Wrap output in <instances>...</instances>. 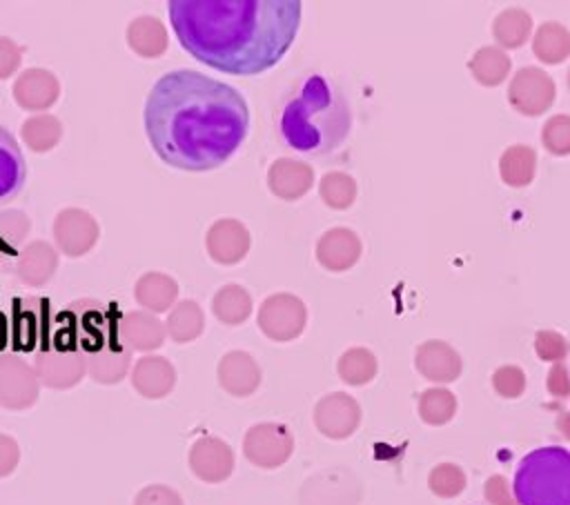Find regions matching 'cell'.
Wrapping results in <instances>:
<instances>
[{"label":"cell","instance_id":"6da1fadb","mask_svg":"<svg viewBox=\"0 0 570 505\" xmlns=\"http://www.w3.org/2000/svg\"><path fill=\"white\" fill-rule=\"evenodd\" d=\"M249 131L238 89L194 69L158 78L145 102V133L156 156L183 171H212L227 162Z\"/></svg>","mask_w":570,"mask_h":505},{"label":"cell","instance_id":"7a4b0ae2","mask_svg":"<svg viewBox=\"0 0 570 505\" xmlns=\"http://www.w3.org/2000/svg\"><path fill=\"white\" fill-rule=\"evenodd\" d=\"M167 11L180 47L232 76L272 69L301 24L298 0H171Z\"/></svg>","mask_w":570,"mask_h":505},{"label":"cell","instance_id":"3957f363","mask_svg":"<svg viewBox=\"0 0 570 505\" xmlns=\"http://www.w3.org/2000/svg\"><path fill=\"white\" fill-rule=\"evenodd\" d=\"M274 129L287 149L321 158L347 140L352 131V107L332 78L309 71L296 78L278 98Z\"/></svg>","mask_w":570,"mask_h":505},{"label":"cell","instance_id":"277c9868","mask_svg":"<svg viewBox=\"0 0 570 505\" xmlns=\"http://www.w3.org/2000/svg\"><path fill=\"white\" fill-rule=\"evenodd\" d=\"M519 505H570V449L543 445L528 452L512 478Z\"/></svg>","mask_w":570,"mask_h":505},{"label":"cell","instance_id":"5b68a950","mask_svg":"<svg viewBox=\"0 0 570 505\" xmlns=\"http://www.w3.org/2000/svg\"><path fill=\"white\" fill-rule=\"evenodd\" d=\"M33 372L49 389H71L87 374L82 351L62 345L49 329L45 343L33 354Z\"/></svg>","mask_w":570,"mask_h":505},{"label":"cell","instance_id":"8992f818","mask_svg":"<svg viewBox=\"0 0 570 505\" xmlns=\"http://www.w3.org/2000/svg\"><path fill=\"white\" fill-rule=\"evenodd\" d=\"M294 452V434L285 423H256L245 432L243 454L261 469H276L289 461Z\"/></svg>","mask_w":570,"mask_h":505},{"label":"cell","instance_id":"52a82bcc","mask_svg":"<svg viewBox=\"0 0 570 505\" xmlns=\"http://www.w3.org/2000/svg\"><path fill=\"white\" fill-rule=\"evenodd\" d=\"M307 323V309L294 294L278 291L267 296L256 314L258 329L276 343H287L301 336Z\"/></svg>","mask_w":570,"mask_h":505},{"label":"cell","instance_id":"ba28073f","mask_svg":"<svg viewBox=\"0 0 570 505\" xmlns=\"http://www.w3.org/2000/svg\"><path fill=\"white\" fill-rule=\"evenodd\" d=\"M53 316H49V303L38 296L16 298L9 314V331L11 345L18 351H33L38 349L49 329Z\"/></svg>","mask_w":570,"mask_h":505},{"label":"cell","instance_id":"9c48e42d","mask_svg":"<svg viewBox=\"0 0 570 505\" xmlns=\"http://www.w3.org/2000/svg\"><path fill=\"white\" fill-rule=\"evenodd\" d=\"M98 220L82 207H65L53 218L56 249L69 258H78L91 251L98 242Z\"/></svg>","mask_w":570,"mask_h":505},{"label":"cell","instance_id":"30bf717a","mask_svg":"<svg viewBox=\"0 0 570 505\" xmlns=\"http://www.w3.org/2000/svg\"><path fill=\"white\" fill-rule=\"evenodd\" d=\"M40 394V380L18 354H0V407L22 412L29 409Z\"/></svg>","mask_w":570,"mask_h":505},{"label":"cell","instance_id":"8fae6325","mask_svg":"<svg viewBox=\"0 0 570 505\" xmlns=\"http://www.w3.org/2000/svg\"><path fill=\"white\" fill-rule=\"evenodd\" d=\"M191 474L203 483H223L234 472V449L218 436H200L187 456Z\"/></svg>","mask_w":570,"mask_h":505},{"label":"cell","instance_id":"7c38bea8","mask_svg":"<svg viewBox=\"0 0 570 505\" xmlns=\"http://www.w3.org/2000/svg\"><path fill=\"white\" fill-rule=\"evenodd\" d=\"M252 245V236L245 222L236 218H218L205 234V249L218 265H238Z\"/></svg>","mask_w":570,"mask_h":505},{"label":"cell","instance_id":"4fadbf2b","mask_svg":"<svg viewBox=\"0 0 570 505\" xmlns=\"http://www.w3.org/2000/svg\"><path fill=\"white\" fill-rule=\"evenodd\" d=\"M216 378L227 394L245 398L261 387L263 374H261V365L249 351L232 349L218 360Z\"/></svg>","mask_w":570,"mask_h":505},{"label":"cell","instance_id":"5bb4252c","mask_svg":"<svg viewBox=\"0 0 570 505\" xmlns=\"http://www.w3.org/2000/svg\"><path fill=\"white\" fill-rule=\"evenodd\" d=\"M13 100L27 111H47L60 98L58 78L42 67L24 69L13 82Z\"/></svg>","mask_w":570,"mask_h":505},{"label":"cell","instance_id":"9a60e30c","mask_svg":"<svg viewBox=\"0 0 570 505\" xmlns=\"http://www.w3.org/2000/svg\"><path fill=\"white\" fill-rule=\"evenodd\" d=\"M131 387L149 400L165 398L176 387V367L165 356L145 354L131 367Z\"/></svg>","mask_w":570,"mask_h":505},{"label":"cell","instance_id":"2e32d148","mask_svg":"<svg viewBox=\"0 0 570 505\" xmlns=\"http://www.w3.org/2000/svg\"><path fill=\"white\" fill-rule=\"evenodd\" d=\"M58 269V249L47 240L27 242L16 258V278L31 289L45 287Z\"/></svg>","mask_w":570,"mask_h":505},{"label":"cell","instance_id":"e0dca14e","mask_svg":"<svg viewBox=\"0 0 570 505\" xmlns=\"http://www.w3.org/2000/svg\"><path fill=\"white\" fill-rule=\"evenodd\" d=\"M118 334L127 349L149 354L163 347L167 338L165 323L151 311H127L118 320Z\"/></svg>","mask_w":570,"mask_h":505},{"label":"cell","instance_id":"ac0fdd59","mask_svg":"<svg viewBox=\"0 0 570 505\" xmlns=\"http://www.w3.org/2000/svg\"><path fill=\"white\" fill-rule=\"evenodd\" d=\"M314 171L296 158H276L267 169V187L281 200H296L309 191Z\"/></svg>","mask_w":570,"mask_h":505},{"label":"cell","instance_id":"d6986e66","mask_svg":"<svg viewBox=\"0 0 570 505\" xmlns=\"http://www.w3.org/2000/svg\"><path fill=\"white\" fill-rule=\"evenodd\" d=\"M314 425L330 438H343L358 425V407L345 394H330L316 403Z\"/></svg>","mask_w":570,"mask_h":505},{"label":"cell","instance_id":"ffe728a7","mask_svg":"<svg viewBox=\"0 0 570 505\" xmlns=\"http://www.w3.org/2000/svg\"><path fill=\"white\" fill-rule=\"evenodd\" d=\"M27 180V162L13 133L0 125V205L11 202Z\"/></svg>","mask_w":570,"mask_h":505},{"label":"cell","instance_id":"44dd1931","mask_svg":"<svg viewBox=\"0 0 570 505\" xmlns=\"http://www.w3.org/2000/svg\"><path fill=\"white\" fill-rule=\"evenodd\" d=\"M134 298L140 307H145V311L163 314L174 307L178 298V283L169 274L145 271L134 285Z\"/></svg>","mask_w":570,"mask_h":505},{"label":"cell","instance_id":"7402d4cb","mask_svg":"<svg viewBox=\"0 0 570 505\" xmlns=\"http://www.w3.org/2000/svg\"><path fill=\"white\" fill-rule=\"evenodd\" d=\"M127 44L142 58H158L167 51L169 38L165 24L156 16H138L127 24Z\"/></svg>","mask_w":570,"mask_h":505},{"label":"cell","instance_id":"603a6c76","mask_svg":"<svg viewBox=\"0 0 570 505\" xmlns=\"http://www.w3.org/2000/svg\"><path fill=\"white\" fill-rule=\"evenodd\" d=\"M165 329H167V336L174 343H191V340H196L205 331L203 307L196 300H191V298H185V300L176 303L169 309V314H167Z\"/></svg>","mask_w":570,"mask_h":505},{"label":"cell","instance_id":"cb8c5ba5","mask_svg":"<svg viewBox=\"0 0 570 505\" xmlns=\"http://www.w3.org/2000/svg\"><path fill=\"white\" fill-rule=\"evenodd\" d=\"M254 303L245 287L229 283L223 285L212 298V314L223 325H240L252 316Z\"/></svg>","mask_w":570,"mask_h":505},{"label":"cell","instance_id":"d4e9b609","mask_svg":"<svg viewBox=\"0 0 570 505\" xmlns=\"http://www.w3.org/2000/svg\"><path fill=\"white\" fill-rule=\"evenodd\" d=\"M20 136L31 151L45 154L62 140V122L51 113H36L20 125Z\"/></svg>","mask_w":570,"mask_h":505},{"label":"cell","instance_id":"484cf974","mask_svg":"<svg viewBox=\"0 0 570 505\" xmlns=\"http://www.w3.org/2000/svg\"><path fill=\"white\" fill-rule=\"evenodd\" d=\"M356 242L358 240L347 231H341V229L327 231L318 240V247H316L318 263L330 269H343L345 265H350L356 258V249H358Z\"/></svg>","mask_w":570,"mask_h":505},{"label":"cell","instance_id":"4316f807","mask_svg":"<svg viewBox=\"0 0 570 505\" xmlns=\"http://www.w3.org/2000/svg\"><path fill=\"white\" fill-rule=\"evenodd\" d=\"M31 231V218L18 209H0V258L20 249Z\"/></svg>","mask_w":570,"mask_h":505},{"label":"cell","instance_id":"83f0119b","mask_svg":"<svg viewBox=\"0 0 570 505\" xmlns=\"http://www.w3.org/2000/svg\"><path fill=\"white\" fill-rule=\"evenodd\" d=\"M374 372V363L372 358L361 351V349H354V351H347L341 363H338V374L343 376V380L352 383V385H358V383H365Z\"/></svg>","mask_w":570,"mask_h":505},{"label":"cell","instance_id":"f1b7e54d","mask_svg":"<svg viewBox=\"0 0 570 505\" xmlns=\"http://www.w3.org/2000/svg\"><path fill=\"white\" fill-rule=\"evenodd\" d=\"M352 180L341 174H327L321 180V196L334 209H345V205L352 200Z\"/></svg>","mask_w":570,"mask_h":505},{"label":"cell","instance_id":"f546056e","mask_svg":"<svg viewBox=\"0 0 570 505\" xmlns=\"http://www.w3.org/2000/svg\"><path fill=\"white\" fill-rule=\"evenodd\" d=\"M134 505H185V501L174 487L163 483H151V485H145L134 496Z\"/></svg>","mask_w":570,"mask_h":505},{"label":"cell","instance_id":"4dcf8cb0","mask_svg":"<svg viewBox=\"0 0 570 505\" xmlns=\"http://www.w3.org/2000/svg\"><path fill=\"white\" fill-rule=\"evenodd\" d=\"M20 62H22V47L11 38L0 36V80H7L9 76H13Z\"/></svg>","mask_w":570,"mask_h":505},{"label":"cell","instance_id":"1f68e13d","mask_svg":"<svg viewBox=\"0 0 570 505\" xmlns=\"http://www.w3.org/2000/svg\"><path fill=\"white\" fill-rule=\"evenodd\" d=\"M20 461V447L13 436L0 434V478L13 474Z\"/></svg>","mask_w":570,"mask_h":505}]
</instances>
